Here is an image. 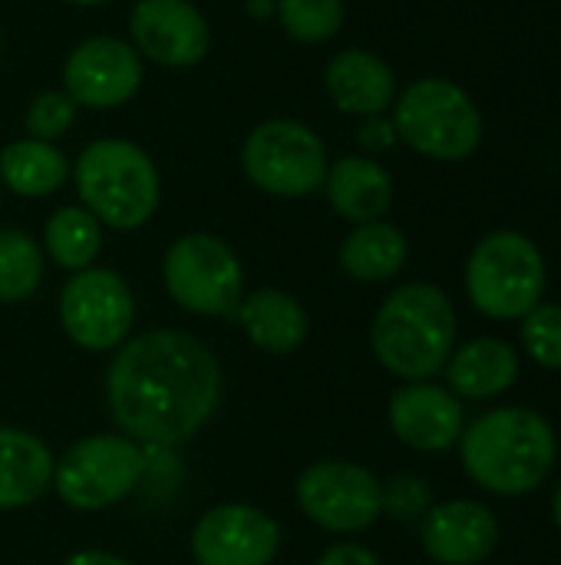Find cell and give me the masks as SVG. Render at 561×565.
I'll use <instances>...</instances> for the list:
<instances>
[{"label":"cell","mask_w":561,"mask_h":565,"mask_svg":"<svg viewBox=\"0 0 561 565\" xmlns=\"http://www.w3.org/2000/svg\"><path fill=\"white\" fill-rule=\"evenodd\" d=\"M106 401L129 440L182 447L215 417L222 367L195 334L155 328L119 348L106 371Z\"/></svg>","instance_id":"obj_1"},{"label":"cell","mask_w":561,"mask_h":565,"mask_svg":"<svg viewBox=\"0 0 561 565\" xmlns=\"http://www.w3.org/2000/svg\"><path fill=\"white\" fill-rule=\"evenodd\" d=\"M559 440L552 424L529 407H499L473 420L460 437L466 477L496 497L536 493L552 473Z\"/></svg>","instance_id":"obj_2"},{"label":"cell","mask_w":561,"mask_h":565,"mask_svg":"<svg viewBox=\"0 0 561 565\" xmlns=\"http://www.w3.org/2000/svg\"><path fill=\"white\" fill-rule=\"evenodd\" d=\"M370 348L403 381L436 377L456 351V311L450 298L427 281L400 285L374 315Z\"/></svg>","instance_id":"obj_3"},{"label":"cell","mask_w":561,"mask_h":565,"mask_svg":"<svg viewBox=\"0 0 561 565\" xmlns=\"http://www.w3.org/2000/svg\"><path fill=\"white\" fill-rule=\"evenodd\" d=\"M69 179L79 205L103 228L136 232L162 205V172L155 159L132 139H93L73 162Z\"/></svg>","instance_id":"obj_4"},{"label":"cell","mask_w":561,"mask_h":565,"mask_svg":"<svg viewBox=\"0 0 561 565\" xmlns=\"http://www.w3.org/2000/svg\"><path fill=\"white\" fill-rule=\"evenodd\" d=\"M390 119L400 142L433 162H463L483 142L479 106L446 76H423L400 89L390 106Z\"/></svg>","instance_id":"obj_5"},{"label":"cell","mask_w":561,"mask_h":565,"mask_svg":"<svg viewBox=\"0 0 561 565\" xmlns=\"http://www.w3.org/2000/svg\"><path fill=\"white\" fill-rule=\"evenodd\" d=\"M466 295L486 318H526L546 295V258L539 245L513 228L486 235L466 262Z\"/></svg>","instance_id":"obj_6"},{"label":"cell","mask_w":561,"mask_h":565,"mask_svg":"<svg viewBox=\"0 0 561 565\" xmlns=\"http://www.w3.org/2000/svg\"><path fill=\"white\" fill-rule=\"evenodd\" d=\"M327 166L331 156L317 129L291 116L261 119L241 142L245 179L274 199H304L321 192Z\"/></svg>","instance_id":"obj_7"},{"label":"cell","mask_w":561,"mask_h":565,"mask_svg":"<svg viewBox=\"0 0 561 565\" xmlns=\"http://www.w3.org/2000/svg\"><path fill=\"white\" fill-rule=\"evenodd\" d=\"M162 281L169 298L202 318L235 315L245 298V268L228 242L208 232L175 238L162 258Z\"/></svg>","instance_id":"obj_8"},{"label":"cell","mask_w":561,"mask_h":565,"mask_svg":"<svg viewBox=\"0 0 561 565\" xmlns=\"http://www.w3.org/2000/svg\"><path fill=\"white\" fill-rule=\"evenodd\" d=\"M142 473L145 457L136 440L122 434H93L56 460L50 487L69 510L96 513L126 500Z\"/></svg>","instance_id":"obj_9"},{"label":"cell","mask_w":561,"mask_h":565,"mask_svg":"<svg viewBox=\"0 0 561 565\" xmlns=\"http://www.w3.org/2000/svg\"><path fill=\"white\" fill-rule=\"evenodd\" d=\"M60 324L83 351L122 348L136 324V298L126 278L112 268L73 271L60 291Z\"/></svg>","instance_id":"obj_10"},{"label":"cell","mask_w":561,"mask_h":565,"mask_svg":"<svg viewBox=\"0 0 561 565\" xmlns=\"http://www.w3.org/2000/svg\"><path fill=\"white\" fill-rule=\"evenodd\" d=\"M301 513L327 533H364L384 516V483L360 463L321 460L298 477Z\"/></svg>","instance_id":"obj_11"},{"label":"cell","mask_w":561,"mask_h":565,"mask_svg":"<svg viewBox=\"0 0 561 565\" xmlns=\"http://www.w3.org/2000/svg\"><path fill=\"white\" fill-rule=\"evenodd\" d=\"M145 83V60L112 33L79 40L63 60V89L79 109L109 113L136 99Z\"/></svg>","instance_id":"obj_12"},{"label":"cell","mask_w":561,"mask_h":565,"mask_svg":"<svg viewBox=\"0 0 561 565\" xmlns=\"http://www.w3.org/2000/svg\"><path fill=\"white\" fill-rule=\"evenodd\" d=\"M129 43L145 63L165 70L198 66L212 50V23L192 0H136Z\"/></svg>","instance_id":"obj_13"},{"label":"cell","mask_w":561,"mask_h":565,"mask_svg":"<svg viewBox=\"0 0 561 565\" xmlns=\"http://www.w3.org/2000/svg\"><path fill=\"white\" fill-rule=\"evenodd\" d=\"M278 550L281 526L248 503L215 507L192 530V556L198 565H271Z\"/></svg>","instance_id":"obj_14"},{"label":"cell","mask_w":561,"mask_h":565,"mask_svg":"<svg viewBox=\"0 0 561 565\" xmlns=\"http://www.w3.org/2000/svg\"><path fill=\"white\" fill-rule=\"evenodd\" d=\"M387 417L397 440L423 454H440L456 447L466 430V414L460 397L427 381H410L407 387H400L390 397Z\"/></svg>","instance_id":"obj_15"},{"label":"cell","mask_w":561,"mask_h":565,"mask_svg":"<svg viewBox=\"0 0 561 565\" xmlns=\"http://www.w3.org/2000/svg\"><path fill=\"white\" fill-rule=\"evenodd\" d=\"M499 546V520L476 500H450L427 510L423 550L440 565H479Z\"/></svg>","instance_id":"obj_16"},{"label":"cell","mask_w":561,"mask_h":565,"mask_svg":"<svg viewBox=\"0 0 561 565\" xmlns=\"http://www.w3.org/2000/svg\"><path fill=\"white\" fill-rule=\"evenodd\" d=\"M324 89L337 113L344 116H380L397 99V73L393 66L364 46L337 50L324 66Z\"/></svg>","instance_id":"obj_17"},{"label":"cell","mask_w":561,"mask_h":565,"mask_svg":"<svg viewBox=\"0 0 561 565\" xmlns=\"http://www.w3.org/2000/svg\"><path fill=\"white\" fill-rule=\"evenodd\" d=\"M324 192H327L331 209L341 218L364 225V222H377L390 212L393 175L374 156L354 152V156H341L327 166Z\"/></svg>","instance_id":"obj_18"},{"label":"cell","mask_w":561,"mask_h":565,"mask_svg":"<svg viewBox=\"0 0 561 565\" xmlns=\"http://www.w3.org/2000/svg\"><path fill=\"white\" fill-rule=\"evenodd\" d=\"M446 381L450 391L466 401L499 397L519 381V354L499 338H476L450 354Z\"/></svg>","instance_id":"obj_19"},{"label":"cell","mask_w":561,"mask_h":565,"mask_svg":"<svg viewBox=\"0 0 561 565\" xmlns=\"http://www.w3.org/2000/svg\"><path fill=\"white\" fill-rule=\"evenodd\" d=\"M50 447L17 427H0V510H20L36 503L53 483Z\"/></svg>","instance_id":"obj_20"},{"label":"cell","mask_w":561,"mask_h":565,"mask_svg":"<svg viewBox=\"0 0 561 565\" xmlns=\"http://www.w3.org/2000/svg\"><path fill=\"white\" fill-rule=\"evenodd\" d=\"M235 318L241 321L251 344L268 351V354L298 351L304 344V338H308V328H311L304 305L294 295L281 291V288L251 291L235 308Z\"/></svg>","instance_id":"obj_21"},{"label":"cell","mask_w":561,"mask_h":565,"mask_svg":"<svg viewBox=\"0 0 561 565\" xmlns=\"http://www.w3.org/2000/svg\"><path fill=\"white\" fill-rule=\"evenodd\" d=\"M73 162L56 142L13 139L0 149V185L20 199H46L69 182Z\"/></svg>","instance_id":"obj_22"},{"label":"cell","mask_w":561,"mask_h":565,"mask_svg":"<svg viewBox=\"0 0 561 565\" xmlns=\"http://www.w3.org/2000/svg\"><path fill=\"white\" fill-rule=\"evenodd\" d=\"M407 258H410L407 235L384 218L354 225V232L341 242V252H337L341 271L364 285H380V281L397 278Z\"/></svg>","instance_id":"obj_23"},{"label":"cell","mask_w":561,"mask_h":565,"mask_svg":"<svg viewBox=\"0 0 561 565\" xmlns=\"http://www.w3.org/2000/svg\"><path fill=\"white\" fill-rule=\"evenodd\" d=\"M43 252L66 271L93 268L103 252V225L83 205H63L43 225Z\"/></svg>","instance_id":"obj_24"},{"label":"cell","mask_w":561,"mask_h":565,"mask_svg":"<svg viewBox=\"0 0 561 565\" xmlns=\"http://www.w3.org/2000/svg\"><path fill=\"white\" fill-rule=\"evenodd\" d=\"M43 281V248L23 228H0V305H20Z\"/></svg>","instance_id":"obj_25"},{"label":"cell","mask_w":561,"mask_h":565,"mask_svg":"<svg viewBox=\"0 0 561 565\" xmlns=\"http://www.w3.org/2000/svg\"><path fill=\"white\" fill-rule=\"evenodd\" d=\"M274 17L294 43H327L347 23L344 0H274Z\"/></svg>","instance_id":"obj_26"},{"label":"cell","mask_w":561,"mask_h":565,"mask_svg":"<svg viewBox=\"0 0 561 565\" xmlns=\"http://www.w3.org/2000/svg\"><path fill=\"white\" fill-rule=\"evenodd\" d=\"M76 119H79V106L73 103V96L63 86L60 89H40L23 109V132L30 139L56 142L76 126Z\"/></svg>","instance_id":"obj_27"},{"label":"cell","mask_w":561,"mask_h":565,"mask_svg":"<svg viewBox=\"0 0 561 565\" xmlns=\"http://www.w3.org/2000/svg\"><path fill=\"white\" fill-rule=\"evenodd\" d=\"M522 348L539 367L561 371V305L539 301L522 318Z\"/></svg>","instance_id":"obj_28"},{"label":"cell","mask_w":561,"mask_h":565,"mask_svg":"<svg viewBox=\"0 0 561 565\" xmlns=\"http://www.w3.org/2000/svg\"><path fill=\"white\" fill-rule=\"evenodd\" d=\"M430 510V487L420 477H393L384 483V513L393 520H417Z\"/></svg>","instance_id":"obj_29"},{"label":"cell","mask_w":561,"mask_h":565,"mask_svg":"<svg viewBox=\"0 0 561 565\" xmlns=\"http://www.w3.org/2000/svg\"><path fill=\"white\" fill-rule=\"evenodd\" d=\"M397 142H400V136H397V126H393V119L387 113L360 119V126H357V146L364 149V156H380V152L393 149Z\"/></svg>","instance_id":"obj_30"},{"label":"cell","mask_w":561,"mask_h":565,"mask_svg":"<svg viewBox=\"0 0 561 565\" xmlns=\"http://www.w3.org/2000/svg\"><path fill=\"white\" fill-rule=\"evenodd\" d=\"M317 565H384L367 546H360V543H337V546H331Z\"/></svg>","instance_id":"obj_31"},{"label":"cell","mask_w":561,"mask_h":565,"mask_svg":"<svg viewBox=\"0 0 561 565\" xmlns=\"http://www.w3.org/2000/svg\"><path fill=\"white\" fill-rule=\"evenodd\" d=\"M63 565H132L112 553H99V550H86V553H73Z\"/></svg>","instance_id":"obj_32"},{"label":"cell","mask_w":561,"mask_h":565,"mask_svg":"<svg viewBox=\"0 0 561 565\" xmlns=\"http://www.w3.org/2000/svg\"><path fill=\"white\" fill-rule=\"evenodd\" d=\"M245 10L255 20H268V17H274V0H245Z\"/></svg>","instance_id":"obj_33"},{"label":"cell","mask_w":561,"mask_h":565,"mask_svg":"<svg viewBox=\"0 0 561 565\" xmlns=\"http://www.w3.org/2000/svg\"><path fill=\"white\" fill-rule=\"evenodd\" d=\"M66 7H103V3H112V0H60Z\"/></svg>","instance_id":"obj_34"},{"label":"cell","mask_w":561,"mask_h":565,"mask_svg":"<svg viewBox=\"0 0 561 565\" xmlns=\"http://www.w3.org/2000/svg\"><path fill=\"white\" fill-rule=\"evenodd\" d=\"M552 516H555V526L561 530V483L559 490H555V497H552Z\"/></svg>","instance_id":"obj_35"},{"label":"cell","mask_w":561,"mask_h":565,"mask_svg":"<svg viewBox=\"0 0 561 565\" xmlns=\"http://www.w3.org/2000/svg\"><path fill=\"white\" fill-rule=\"evenodd\" d=\"M0 199H3V185H0Z\"/></svg>","instance_id":"obj_36"}]
</instances>
